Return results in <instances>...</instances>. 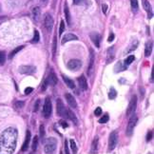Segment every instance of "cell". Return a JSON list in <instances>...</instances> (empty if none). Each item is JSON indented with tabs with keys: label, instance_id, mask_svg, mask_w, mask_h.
<instances>
[{
	"label": "cell",
	"instance_id": "obj_4",
	"mask_svg": "<svg viewBox=\"0 0 154 154\" xmlns=\"http://www.w3.org/2000/svg\"><path fill=\"white\" fill-rule=\"evenodd\" d=\"M138 122V117L137 115H135L134 113L132 115H130L129 118V121L128 124V127H127V130H126V134L128 136H131L133 131H134V128L136 127V124Z\"/></svg>",
	"mask_w": 154,
	"mask_h": 154
},
{
	"label": "cell",
	"instance_id": "obj_12",
	"mask_svg": "<svg viewBox=\"0 0 154 154\" xmlns=\"http://www.w3.org/2000/svg\"><path fill=\"white\" fill-rule=\"evenodd\" d=\"M47 81H48V84L51 85V86H55L57 84V76L54 73L53 70H51V72L49 74V76L47 77Z\"/></svg>",
	"mask_w": 154,
	"mask_h": 154
},
{
	"label": "cell",
	"instance_id": "obj_16",
	"mask_svg": "<svg viewBox=\"0 0 154 154\" xmlns=\"http://www.w3.org/2000/svg\"><path fill=\"white\" fill-rule=\"evenodd\" d=\"M78 37L76 36V35L72 34V33H67L66 35H64L63 38H62V41H61V44L64 45L65 43L69 42V41H72V40H77Z\"/></svg>",
	"mask_w": 154,
	"mask_h": 154
},
{
	"label": "cell",
	"instance_id": "obj_8",
	"mask_svg": "<svg viewBox=\"0 0 154 154\" xmlns=\"http://www.w3.org/2000/svg\"><path fill=\"white\" fill-rule=\"evenodd\" d=\"M67 67L70 70H78L82 67V62L79 59H72L68 62Z\"/></svg>",
	"mask_w": 154,
	"mask_h": 154
},
{
	"label": "cell",
	"instance_id": "obj_37",
	"mask_svg": "<svg viewBox=\"0 0 154 154\" xmlns=\"http://www.w3.org/2000/svg\"><path fill=\"white\" fill-rule=\"evenodd\" d=\"M56 48H57V45H56V35L54 36V38H53V48H52V53L53 55L56 53Z\"/></svg>",
	"mask_w": 154,
	"mask_h": 154
},
{
	"label": "cell",
	"instance_id": "obj_19",
	"mask_svg": "<svg viewBox=\"0 0 154 154\" xmlns=\"http://www.w3.org/2000/svg\"><path fill=\"white\" fill-rule=\"evenodd\" d=\"M94 51L92 50H91V55H90V63H88V73L91 74V69L93 67V64H94Z\"/></svg>",
	"mask_w": 154,
	"mask_h": 154
},
{
	"label": "cell",
	"instance_id": "obj_14",
	"mask_svg": "<svg viewBox=\"0 0 154 154\" xmlns=\"http://www.w3.org/2000/svg\"><path fill=\"white\" fill-rule=\"evenodd\" d=\"M31 131L29 130H27V132H26V138H25V141H24V143H23V146L21 147V150L22 151H26L28 150V147H29V142H31Z\"/></svg>",
	"mask_w": 154,
	"mask_h": 154
},
{
	"label": "cell",
	"instance_id": "obj_43",
	"mask_svg": "<svg viewBox=\"0 0 154 154\" xmlns=\"http://www.w3.org/2000/svg\"><path fill=\"white\" fill-rule=\"evenodd\" d=\"M48 81H47V79L45 80V82H44V84H43V86H42V88H41V90H42V91H46V88H47V87H48Z\"/></svg>",
	"mask_w": 154,
	"mask_h": 154
},
{
	"label": "cell",
	"instance_id": "obj_11",
	"mask_svg": "<svg viewBox=\"0 0 154 154\" xmlns=\"http://www.w3.org/2000/svg\"><path fill=\"white\" fill-rule=\"evenodd\" d=\"M65 97H66L67 103L69 104V106H70V108H73V109H76V108H77L76 100H75V98L72 95V94H70V93H66V94H65Z\"/></svg>",
	"mask_w": 154,
	"mask_h": 154
},
{
	"label": "cell",
	"instance_id": "obj_27",
	"mask_svg": "<svg viewBox=\"0 0 154 154\" xmlns=\"http://www.w3.org/2000/svg\"><path fill=\"white\" fill-rule=\"evenodd\" d=\"M117 96V91L114 88H111L110 90H109V99H115Z\"/></svg>",
	"mask_w": 154,
	"mask_h": 154
},
{
	"label": "cell",
	"instance_id": "obj_28",
	"mask_svg": "<svg viewBox=\"0 0 154 154\" xmlns=\"http://www.w3.org/2000/svg\"><path fill=\"white\" fill-rule=\"evenodd\" d=\"M38 142H39V138L37 137V136H35V137L33 138V140H32V149L33 151H35L37 149Z\"/></svg>",
	"mask_w": 154,
	"mask_h": 154
},
{
	"label": "cell",
	"instance_id": "obj_1",
	"mask_svg": "<svg viewBox=\"0 0 154 154\" xmlns=\"http://www.w3.org/2000/svg\"><path fill=\"white\" fill-rule=\"evenodd\" d=\"M18 131L10 127L7 128L0 135V154H13L15 150Z\"/></svg>",
	"mask_w": 154,
	"mask_h": 154
},
{
	"label": "cell",
	"instance_id": "obj_47",
	"mask_svg": "<svg viewBox=\"0 0 154 154\" xmlns=\"http://www.w3.org/2000/svg\"><path fill=\"white\" fill-rule=\"evenodd\" d=\"M102 10H103V13L106 14V10H108V6H106V4H103L102 5Z\"/></svg>",
	"mask_w": 154,
	"mask_h": 154
},
{
	"label": "cell",
	"instance_id": "obj_45",
	"mask_svg": "<svg viewBox=\"0 0 154 154\" xmlns=\"http://www.w3.org/2000/svg\"><path fill=\"white\" fill-rule=\"evenodd\" d=\"M84 2V0H73V4L75 5H80Z\"/></svg>",
	"mask_w": 154,
	"mask_h": 154
},
{
	"label": "cell",
	"instance_id": "obj_48",
	"mask_svg": "<svg viewBox=\"0 0 154 154\" xmlns=\"http://www.w3.org/2000/svg\"><path fill=\"white\" fill-rule=\"evenodd\" d=\"M41 1H42V3L46 4V3H47V1H48V0H41Z\"/></svg>",
	"mask_w": 154,
	"mask_h": 154
},
{
	"label": "cell",
	"instance_id": "obj_25",
	"mask_svg": "<svg viewBox=\"0 0 154 154\" xmlns=\"http://www.w3.org/2000/svg\"><path fill=\"white\" fill-rule=\"evenodd\" d=\"M69 146H70V149H72V153L73 154H77V151H78V147H77L76 143H75V141L73 139L69 140Z\"/></svg>",
	"mask_w": 154,
	"mask_h": 154
},
{
	"label": "cell",
	"instance_id": "obj_17",
	"mask_svg": "<svg viewBox=\"0 0 154 154\" xmlns=\"http://www.w3.org/2000/svg\"><path fill=\"white\" fill-rule=\"evenodd\" d=\"M98 143H99V139L98 137H95L92 141L91 144V154H97L98 151Z\"/></svg>",
	"mask_w": 154,
	"mask_h": 154
},
{
	"label": "cell",
	"instance_id": "obj_10",
	"mask_svg": "<svg viewBox=\"0 0 154 154\" xmlns=\"http://www.w3.org/2000/svg\"><path fill=\"white\" fill-rule=\"evenodd\" d=\"M36 68L33 66H21L19 68V72L22 74H32L35 72Z\"/></svg>",
	"mask_w": 154,
	"mask_h": 154
},
{
	"label": "cell",
	"instance_id": "obj_36",
	"mask_svg": "<svg viewBox=\"0 0 154 154\" xmlns=\"http://www.w3.org/2000/svg\"><path fill=\"white\" fill-rule=\"evenodd\" d=\"M64 31H65V22L62 20L60 23V28H59V35H61Z\"/></svg>",
	"mask_w": 154,
	"mask_h": 154
},
{
	"label": "cell",
	"instance_id": "obj_6",
	"mask_svg": "<svg viewBox=\"0 0 154 154\" xmlns=\"http://www.w3.org/2000/svg\"><path fill=\"white\" fill-rule=\"evenodd\" d=\"M52 112V105H51V101L50 97H47L45 99V103H44V106H43V114L45 118H50Z\"/></svg>",
	"mask_w": 154,
	"mask_h": 154
},
{
	"label": "cell",
	"instance_id": "obj_3",
	"mask_svg": "<svg viewBox=\"0 0 154 154\" xmlns=\"http://www.w3.org/2000/svg\"><path fill=\"white\" fill-rule=\"evenodd\" d=\"M118 144V132L117 130H114L109 134V143H108V151L110 152L113 150Z\"/></svg>",
	"mask_w": 154,
	"mask_h": 154
},
{
	"label": "cell",
	"instance_id": "obj_33",
	"mask_svg": "<svg viewBox=\"0 0 154 154\" xmlns=\"http://www.w3.org/2000/svg\"><path fill=\"white\" fill-rule=\"evenodd\" d=\"M134 60H135L134 55H129L128 57H127V59L125 60V65H126V66H128V65H130Z\"/></svg>",
	"mask_w": 154,
	"mask_h": 154
},
{
	"label": "cell",
	"instance_id": "obj_18",
	"mask_svg": "<svg viewBox=\"0 0 154 154\" xmlns=\"http://www.w3.org/2000/svg\"><path fill=\"white\" fill-rule=\"evenodd\" d=\"M142 2H143V6H144V9L147 11V14H149V17H152V11H151V6L149 4V0H142Z\"/></svg>",
	"mask_w": 154,
	"mask_h": 154
},
{
	"label": "cell",
	"instance_id": "obj_34",
	"mask_svg": "<svg viewBox=\"0 0 154 154\" xmlns=\"http://www.w3.org/2000/svg\"><path fill=\"white\" fill-rule=\"evenodd\" d=\"M39 133H40V139L43 141V138H44V136H45V128L43 125H41L39 127Z\"/></svg>",
	"mask_w": 154,
	"mask_h": 154
},
{
	"label": "cell",
	"instance_id": "obj_21",
	"mask_svg": "<svg viewBox=\"0 0 154 154\" xmlns=\"http://www.w3.org/2000/svg\"><path fill=\"white\" fill-rule=\"evenodd\" d=\"M65 15H66V20L68 25L70 26V23H72V18H70V14H69V10L68 7V4H65Z\"/></svg>",
	"mask_w": 154,
	"mask_h": 154
},
{
	"label": "cell",
	"instance_id": "obj_23",
	"mask_svg": "<svg viewBox=\"0 0 154 154\" xmlns=\"http://www.w3.org/2000/svg\"><path fill=\"white\" fill-rule=\"evenodd\" d=\"M63 80H64V82L66 83V85H67L69 88H75L74 82H73L72 79L68 78V77H66V76H63Z\"/></svg>",
	"mask_w": 154,
	"mask_h": 154
},
{
	"label": "cell",
	"instance_id": "obj_39",
	"mask_svg": "<svg viewBox=\"0 0 154 154\" xmlns=\"http://www.w3.org/2000/svg\"><path fill=\"white\" fill-rule=\"evenodd\" d=\"M65 154H69V144H68V140L65 141Z\"/></svg>",
	"mask_w": 154,
	"mask_h": 154
},
{
	"label": "cell",
	"instance_id": "obj_29",
	"mask_svg": "<svg viewBox=\"0 0 154 154\" xmlns=\"http://www.w3.org/2000/svg\"><path fill=\"white\" fill-rule=\"evenodd\" d=\"M23 48H24V46H20V47H17V48L16 49H14L13 51H11V53H10V55H9V58H13L15 54H16V53L17 52H18L19 51H21Z\"/></svg>",
	"mask_w": 154,
	"mask_h": 154
},
{
	"label": "cell",
	"instance_id": "obj_9",
	"mask_svg": "<svg viewBox=\"0 0 154 154\" xmlns=\"http://www.w3.org/2000/svg\"><path fill=\"white\" fill-rule=\"evenodd\" d=\"M53 23H54V21H53L51 14H46L45 17H44V26H45V28L47 29V31H48V32L51 31V29L53 27Z\"/></svg>",
	"mask_w": 154,
	"mask_h": 154
},
{
	"label": "cell",
	"instance_id": "obj_7",
	"mask_svg": "<svg viewBox=\"0 0 154 154\" xmlns=\"http://www.w3.org/2000/svg\"><path fill=\"white\" fill-rule=\"evenodd\" d=\"M136 106H137V97H136V95H133L131 97V99H130V102H129L128 108L127 110L128 116H130L134 113L135 110H136Z\"/></svg>",
	"mask_w": 154,
	"mask_h": 154
},
{
	"label": "cell",
	"instance_id": "obj_46",
	"mask_svg": "<svg viewBox=\"0 0 154 154\" xmlns=\"http://www.w3.org/2000/svg\"><path fill=\"white\" fill-rule=\"evenodd\" d=\"M113 39H114V34L113 33H110L109 36L108 41H109V42H111V41H113Z\"/></svg>",
	"mask_w": 154,
	"mask_h": 154
},
{
	"label": "cell",
	"instance_id": "obj_26",
	"mask_svg": "<svg viewBox=\"0 0 154 154\" xmlns=\"http://www.w3.org/2000/svg\"><path fill=\"white\" fill-rule=\"evenodd\" d=\"M130 6H131V9L133 13H136L138 11L139 5H138V1L137 0H130Z\"/></svg>",
	"mask_w": 154,
	"mask_h": 154
},
{
	"label": "cell",
	"instance_id": "obj_42",
	"mask_svg": "<svg viewBox=\"0 0 154 154\" xmlns=\"http://www.w3.org/2000/svg\"><path fill=\"white\" fill-rule=\"evenodd\" d=\"M39 104H40V100L38 99L36 101V103H35V105H34V111L35 112H36L38 110V109H39Z\"/></svg>",
	"mask_w": 154,
	"mask_h": 154
},
{
	"label": "cell",
	"instance_id": "obj_2",
	"mask_svg": "<svg viewBox=\"0 0 154 154\" xmlns=\"http://www.w3.org/2000/svg\"><path fill=\"white\" fill-rule=\"evenodd\" d=\"M57 147V140L54 137H50L46 140L44 151L45 154H53L56 150Z\"/></svg>",
	"mask_w": 154,
	"mask_h": 154
},
{
	"label": "cell",
	"instance_id": "obj_38",
	"mask_svg": "<svg viewBox=\"0 0 154 154\" xmlns=\"http://www.w3.org/2000/svg\"><path fill=\"white\" fill-rule=\"evenodd\" d=\"M102 114V109L100 108V106H98V108H96V109L94 110V115L95 116H100Z\"/></svg>",
	"mask_w": 154,
	"mask_h": 154
},
{
	"label": "cell",
	"instance_id": "obj_40",
	"mask_svg": "<svg viewBox=\"0 0 154 154\" xmlns=\"http://www.w3.org/2000/svg\"><path fill=\"white\" fill-rule=\"evenodd\" d=\"M152 135H153L152 130H150L149 132H147V134H146V142H149L152 139Z\"/></svg>",
	"mask_w": 154,
	"mask_h": 154
},
{
	"label": "cell",
	"instance_id": "obj_35",
	"mask_svg": "<svg viewBox=\"0 0 154 154\" xmlns=\"http://www.w3.org/2000/svg\"><path fill=\"white\" fill-rule=\"evenodd\" d=\"M24 105H25V103L23 101H17L14 104V108L17 109H22L23 106H24Z\"/></svg>",
	"mask_w": 154,
	"mask_h": 154
},
{
	"label": "cell",
	"instance_id": "obj_41",
	"mask_svg": "<svg viewBox=\"0 0 154 154\" xmlns=\"http://www.w3.org/2000/svg\"><path fill=\"white\" fill-rule=\"evenodd\" d=\"M59 124H60V125L62 126V128H68L69 127V125H68V124H67V122L66 121H60V122H59Z\"/></svg>",
	"mask_w": 154,
	"mask_h": 154
},
{
	"label": "cell",
	"instance_id": "obj_5",
	"mask_svg": "<svg viewBox=\"0 0 154 154\" xmlns=\"http://www.w3.org/2000/svg\"><path fill=\"white\" fill-rule=\"evenodd\" d=\"M56 111L59 116L68 118V109H66V106H65L63 101L60 98L57 99V101H56Z\"/></svg>",
	"mask_w": 154,
	"mask_h": 154
},
{
	"label": "cell",
	"instance_id": "obj_13",
	"mask_svg": "<svg viewBox=\"0 0 154 154\" xmlns=\"http://www.w3.org/2000/svg\"><path fill=\"white\" fill-rule=\"evenodd\" d=\"M77 81H78V85H79L81 90H83V91H87L88 90V82H87L85 75L79 76L78 79H77Z\"/></svg>",
	"mask_w": 154,
	"mask_h": 154
},
{
	"label": "cell",
	"instance_id": "obj_32",
	"mask_svg": "<svg viewBox=\"0 0 154 154\" xmlns=\"http://www.w3.org/2000/svg\"><path fill=\"white\" fill-rule=\"evenodd\" d=\"M40 39V35H39V32L37 29H34V36L32 39V43H37Z\"/></svg>",
	"mask_w": 154,
	"mask_h": 154
},
{
	"label": "cell",
	"instance_id": "obj_30",
	"mask_svg": "<svg viewBox=\"0 0 154 154\" xmlns=\"http://www.w3.org/2000/svg\"><path fill=\"white\" fill-rule=\"evenodd\" d=\"M109 114H105V115H103V116L99 119V123H100V124H106V123H108V122H109Z\"/></svg>",
	"mask_w": 154,
	"mask_h": 154
},
{
	"label": "cell",
	"instance_id": "obj_20",
	"mask_svg": "<svg viewBox=\"0 0 154 154\" xmlns=\"http://www.w3.org/2000/svg\"><path fill=\"white\" fill-rule=\"evenodd\" d=\"M68 118L69 119L74 123V125H78V119H77V117L75 115V113H73V112L70 110V109H68Z\"/></svg>",
	"mask_w": 154,
	"mask_h": 154
},
{
	"label": "cell",
	"instance_id": "obj_22",
	"mask_svg": "<svg viewBox=\"0 0 154 154\" xmlns=\"http://www.w3.org/2000/svg\"><path fill=\"white\" fill-rule=\"evenodd\" d=\"M39 16H40V8L39 7H35L32 10V17L35 21L39 20Z\"/></svg>",
	"mask_w": 154,
	"mask_h": 154
},
{
	"label": "cell",
	"instance_id": "obj_15",
	"mask_svg": "<svg viewBox=\"0 0 154 154\" xmlns=\"http://www.w3.org/2000/svg\"><path fill=\"white\" fill-rule=\"evenodd\" d=\"M90 36H91V39L93 42V44L96 46V48H99V47H100V40H101V36H100V34L97 33V32H91Z\"/></svg>",
	"mask_w": 154,
	"mask_h": 154
},
{
	"label": "cell",
	"instance_id": "obj_31",
	"mask_svg": "<svg viewBox=\"0 0 154 154\" xmlns=\"http://www.w3.org/2000/svg\"><path fill=\"white\" fill-rule=\"evenodd\" d=\"M6 62V53L4 51H0V66H3Z\"/></svg>",
	"mask_w": 154,
	"mask_h": 154
},
{
	"label": "cell",
	"instance_id": "obj_44",
	"mask_svg": "<svg viewBox=\"0 0 154 154\" xmlns=\"http://www.w3.org/2000/svg\"><path fill=\"white\" fill-rule=\"evenodd\" d=\"M32 91H33L32 88H27L26 90H25V94H29Z\"/></svg>",
	"mask_w": 154,
	"mask_h": 154
},
{
	"label": "cell",
	"instance_id": "obj_24",
	"mask_svg": "<svg viewBox=\"0 0 154 154\" xmlns=\"http://www.w3.org/2000/svg\"><path fill=\"white\" fill-rule=\"evenodd\" d=\"M151 51H152V42H147L146 45V50H145V55L147 57L151 54Z\"/></svg>",
	"mask_w": 154,
	"mask_h": 154
}]
</instances>
